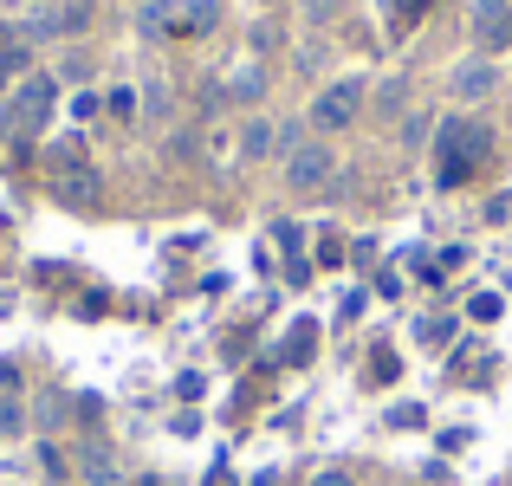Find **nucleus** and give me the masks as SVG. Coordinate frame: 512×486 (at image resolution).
I'll return each mask as SVG.
<instances>
[{
	"instance_id": "1",
	"label": "nucleus",
	"mask_w": 512,
	"mask_h": 486,
	"mask_svg": "<svg viewBox=\"0 0 512 486\" xmlns=\"http://www.w3.org/2000/svg\"><path fill=\"white\" fill-rule=\"evenodd\" d=\"M493 150V137H487V124H474V117H454L448 130H441V182H467V175L487 162Z\"/></svg>"
},
{
	"instance_id": "2",
	"label": "nucleus",
	"mask_w": 512,
	"mask_h": 486,
	"mask_svg": "<svg viewBox=\"0 0 512 486\" xmlns=\"http://www.w3.org/2000/svg\"><path fill=\"white\" fill-rule=\"evenodd\" d=\"M52 98H59V78H46V72H26L20 85H13V130H39L52 117Z\"/></svg>"
},
{
	"instance_id": "3",
	"label": "nucleus",
	"mask_w": 512,
	"mask_h": 486,
	"mask_svg": "<svg viewBox=\"0 0 512 486\" xmlns=\"http://www.w3.org/2000/svg\"><path fill=\"white\" fill-rule=\"evenodd\" d=\"M357 111H363V78H338L312 98V130H350Z\"/></svg>"
},
{
	"instance_id": "4",
	"label": "nucleus",
	"mask_w": 512,
	"mask_h": 486,
	"mask_svg": "<svg viewBox=\"0 0 512 486\" xmlns=\"http://www.w3.org/2000/svg\"><path fill=\"white\" fill-rule=\"evenodd\" d=\"M331 169H338V162H331L325 143H299V150L286 156V188L292 195H318V188H331Z\"/></svg>"
},
{
	"instance_id": "5",
	"label": "nucleus",
	"mask_w": 512,
	"mask_h": 486,
	"mask_svg": "<svg viewBox=\"0 0 512 486\" xmlns=\"http://www.w3.org/2000/svg\"><path fill=\"white\" fill-rule=\"evenodd\" d=\"M448 85H454V98H461V104H487L493 91H500V65H493V59H461Z\"/></svg>"
},
{
	"instance_id": "6",
	"label": "nucleus",
	"mask_w": 512,
	"mask_h": 486,
	"mask_svg": "<svg viewBox=\"0 0 512 486\" xmlns=\"http://www.w3.org/2000/svg\"><path fill=\"white\" fill-rule=\"evenodd\" d=\"M474 39L480 46H512V0H474Z\"/></svg>"
},
{
	"instance_id": "7",
	"label": "nucleus",
	"mask_w": 512,
	"mask_h": 486,
	"mask_svg": "<svg viewBox=\"0 0 512 486\" xmlns=\"http://www.w3.org/2000/svg\"><path fill=\"white\" fill-rule=\"evenodd\" d=\"M52 188H59V201H98V169H85V162H59V175H52Z\"/></svg>"
},
{
	"instance_id": "8",
	"label": "nucleus",
	"mask_w": 512,
	"mask_h": 486,
	"mask_svg": "<svg viewBox=\"0 0 512 486\" xmlns=\"http://www.w3.org/2000/svg\"><path fill=\"white\" fill-rule=\"evenodd\" d=\"M137 33H143V39H169V33H182V13H175V0H143Z\"/></svg>"
},
{
	"instance_id": "9",
	"label": "nucleus",
	"mask_w": 512,
	"mask_h": 486,
	"mask_svg": "<svg viewBox=\"0 0 512 486\" xmlns=\"http://www.w3.org/2000/svg\"><path fill=\"white\" fill-rule=\"evenodd\" d=\"M78 474H85V486H124V474H117V454L98 448V441L78 454Z\"/></svg>"
},
{
	"instance_id": "10",
	"label": "nucleus",
	"mask_w": 512,
	"mask_h": 486,
	"mask_svg": "<svg viewBox=\"0 0 512 486\" xmlns=\"http://www.w3.org/2000/svg\"><path fill=\"white\" fill-rule=\"evenodd\" d=\"M273 150H279V130L266 124V117H247V130H240V156L260 162V156H273Z\"/></svg>"
},
{
	"instance_id": "11",
	"label": "nucleus",
	"mask_w": 512,
	"mask_h": 486,
	"mask_svg": "<svg viewBox=\"0 0 512 486\" xmlns=\"http://www.w3.org/2000/svg\"><path fill=\"white\" fill-rule=\"evenodd\" d=\"M182 13V33H214L221 26V0H175Z\"/></svg>"
},
{
	"instance_id": "12",
	"label": "nucleus",
	"mask_w": 512,
	"mask_h": 486,
	"mask_svg": "<svg viewBox=\"0 0 512 486\" xmlns=\"http://www.w3.org/2000/svg\"><path fill=\"white\" fill-rule=\"evenodd\" d=\"M260 91H266V72H260V65H240V72H234V98H240V104H253Z\"/></svg>"
},
{
	"instance_id": "13",
	"label": "nucleus",
	"mask_w": 512,
	"mask_h": 486,
	"mask_svg": "<svg viewBox=\"0 0 512 486\" xmlns=\"http://www.w3.org/2000/svg\"><path fill=\"white\" fill-rule=\"evenodd\" d=\"M402 104H409V85H402V78H389V85L376 91V111H383V117H402Z\"/></svg>"
},
{
	"instance_id": "14",
	"label": "nucleus",
	"mask_w": 512,
	"mask_h": 486,
	"mask_svg": "<svg viewBox=\"0 0 512 486\" xmlns=\"http://www.w3.org/2000/svg\"><path fill=\"white\" fill-rule=\"evenodd\" d=\"M299 13L312 26H325V20H338V13H344V0H299Z\"/></svg>"
},
{
	"instance_id": "15",
	"label": "nucleus",
	"mask_w": 512,
	"mask_h": 486,
	"mask_svg": "<svg viewBox=\"0 0 512 486\" xmlns=\"http://www.w3.org/2000/svg\"><path fill=\"white\" fill-rule=\"evenodd\" d=\"M20 428H26V409L13 396H0V435H20Z\"/></svg>"
},
{
	"instance_id": "16",
	"label": "nucleus",
	"mask_w": 512,
	"mask_h": 486,
	"mask_svg": "<svg viewBox=\"0 0 512 486\" xmlns=\"http://www.w3.org/2000/svg\"><path fill=\"white\" fill-rule=\"evenodd\" d=\"M163 111H169V91L150 78V85H143V117H163Z\"/></svg>"
},
{
	"instance_id": "17",
	"label": "nucleus",
	"mask_w": 512,
	"mask_h": 486,
	"mask_svg": "<svg viewBox=\"0 0 512 486\" xmlns=\"http://www.w3.org/2000/svg\"><path fill=\"white\" fill-rule=\"evenodd\" d=\"M312 337H318L312 324H299V331H292V344H286V357H299V363H305V357H312Z\"/></svg>"
},
{
	"instance_id": "18",
	"label": "nucleus",
	"mask_w": 512,
	"mask_h": 486,
	"mask_svg": "<svg viewBox=\"0 0 512 486\" xmlns=\"http://www.w3.org/2000/svg\"><path fill=\"white\" fill-rule=\"evenodd\" d=\"M59 78H72V85H78V78H91V59H85V52H72V59L59 65Z\"/></svg>"
},
{
	"instance_id": "19",
	"label": "nucleus",
	"mask_w": 512,
	"mask_h": 486,
	"mask_svg": "<svg viewBox=\"0 0 512 486\" xmlns=\"http://www.w3.org/2000/svg\"><path fill=\"white\" fill-rule=\"evenodd\" d=\"M467 312H474V318H500V299H493V292H480V299L467 305Z\"/></svg>"
},
{
	"instance_id": "20",
	"label": "nucleus",
	"mask_w": 512,
	"mask_h": 486,
	"mask_svg": "<svg viewBox=\"0 0 512 486\" xmlns=\"http://www.w3.org/2000/svg\"><path fill=\"white\" fill-rule=\"evenodd\" d=\"M59 415H65V402H59V396H46V402H39V428H52Z\"/></svg>"
},
{
	"instance_id": "21",
	"label": "nucleus",
	"mask_w": 512,
	"mask_h": 486,
	"mask_svg": "<svg viewBox=\"0 0 512 486\" xmlns=\"http://www.w3.org/2000/svg\"><path fill=\"white\" fill-rule=\"evenodd\" d=\"M312 486H350L344 467H325V474H312Z\"/></svg>"
},
{
	"instance_id": "22",
	"label": "nucleus",
	"mask_w": 512,
	"mask_h": 486,
	"mask_svg": "<svg viewBox=\"0 0 512 486\" xmlns=\"http://www.w3.org/2000/svg\"><path fill=\"white\" fill-rule=\"evenodd\" d=\"M13 78H20V72H13V65L0 59V98H7V91H13Z\"/></svg>"
},
{
	"instance_id": "23",
	"label": "nucleus",
	"mask_w": 512,
	"mask_h": 486,
	"mask_svg": "<svg viewBox=\"0 0 512 486\" xmlns=\"http://www.w3.org/2000/svg\"><path fill=\"white\" fill-rule=\"evenodd\" d=\"M389 7H396V13H415V7H422V0H389Z\"/></svg>"
},
{
	"instance_id": "24",
	"label": "nucleus",
	"mask_w": 512,
	"mask_h": 486,
	"mask_svg": "<svg viewBox=\"0 0 512 486\" xmlns=\"http://www.w3.org/2000/svg\"><path fill=\"white\" fill-rule=\"evenodd\" d=\"M7 383H13V363H7V357H0V389H7Z\"/></svg>"
},
{
	"instance_id": "25",
	"label": "nucleus",
	"mask_w": 512,
	"mask_h": 486,
	"mask_svg": "<svg viewBox=\"0 0 512 486\" xmlns=\"http://www.w3.org/2000/svg\"><path fill=\"white\" fill-rule=\"evenodd\" d=\"M260 7H266V0H260Z\"/></svg>"
}]
</instances>
